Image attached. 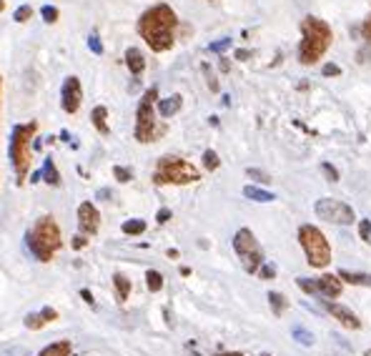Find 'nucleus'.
Segmentation results:
<instances>
[{"label": "nucleus", "instance_id": "ddd939ff", "mask_svg": "<svg viewBox=\"0 0 371 356\" xmlns=\"http://www.w3.org/2000/svg\"><path fill=\"white\" fill-rule=\"evenodd\" d=\"M55 319H58V311L51 308V306H46L40 313H28L25 319H23V324H25L30 331H38V329H43L46 324H51V321H55Z\"/></svg>", "mask_w": 371, "mask_h": 356}, {"label": "nucleus", "instance_id": "e433bc0d", "mask_svg": "<svg viewBox=\"0 0 371 356\" xmlns=\"http://www.w3.org/2000/svg\"><path fill=\"white\" fill-rule=\"evenodd\" d=\"M88 48L96 53V55H101L103 53V43H101V38L93 33V35H88Z\"/></svg>", "mask_w": 371, "mask_h": 356}, {"label": "nucleus", "instance_id": "473e14b6", "mask_svg": "<svg viewBox=\"0 0 371 356\" xmlns=\"http://www.w3.org/2000/svg\"><path fill=\"white\" fill-rule=\"evenodd\" d=\"M228 48H231V38H221V41H216V43L209 46L211 53H223V51H228Z\"/></svg>", "mask_w": 371, "mask_h": 356}, {"label": "nucleus", "instance_id": "ea45409f", "mask_svg": "<svg viewBox=\"0 0 371 356\" xmlns=\"http://www.w3.org/2000/svg\"><path fill=\"white\" fill-rule=\"evenodd\" d=\"M361 35H364V41H366V43H371V15L364 20V25H361Z\"/></svg>", "mask_w": 371, "mask_h": 356}, {"label": "nucleus", "instance_id": "8fccbe9b", "mask_svg": "<svg viewBox=\"0 0 371 356\" xmlns=\"http://www.w3.org/2000/svg\"><path fill=\"white\" fill-rule=\"evenodd\" d=\"M364 356H371V349H369V351H366V354H364Z\"/></svg>", "mask_w": 371, "mask_h": 356}, {"label": "nucleus", "instance_id": "4c0bfd02", "mask_svg": "<svg viewBox=\"0 0 371 356\" xmlns=\"http://www.w3.org/2000/svg\"><path fill=\"white\" fill-rule=\"evenodd\" d=\"M359 236L366 244H371V221H361L359 223Z\"/></svg>", "mask_w": 371, "mask_h": 356}, {"label": "nucleus", "instance_id": "c85d7f7f", "mask_svg": "<svg viewBox=\"0 0 371 356\" xmlns=\"http://www.w3.org/2000/svg\"><path fill=\"white\" fill-rule=\"evenodd\" d=\"M40 15H43L46 23H55V20L60 18V13H58L55 5H43V8H40Z\"/></svg>", "mask_w": 371, "mask_h": 356}, {"label": "nucleus", "instance_id": "3c124183", "mask_svg": "<svg viewBox=\"0 0 371 356\" xmlns=\"http://www.w3.org/2000/svg\"><path fill=\"white\" fill-rule=\"evenodd\" d=\"M264 356H271V354H264Z\"/></svg>", "mask_w": 371, "mask_h": 356}, {"label": "nucleus", "instance_id": "4468645a", "mask_svg": "<svg viewBox=\"0 0 371 356\" xmlns=\"http://www.w3.org/2000/svg\"><path fill=\"white\" fill-rule=\"evenodd\" d=\"M318 296H323V299H334V296H339L341 294V279L339 276H331V273H323V276H318Z\"/></svg>", "mask_w": 371, "mask_h": 356}, {"label": "nucleus", "instance_id": "f3484780", "mask_svg": "<svg viewBox=\"0 0 371 356\" xmlns=\"http://www.w3.org/2000/svg\"><path fill=\"white\" fill-rule=\"evenodd\" d=\"M336 276H339L341 281H346V284H354V286H369V289H371V273H359V271H346V268H341Z\"/></svg>", "mask_w": 371, "mask_h": 356}, {"label": "nucleus", "instance_id": "79ce46f5", "mask_svg": "<svg viewBox=\"0 0 371 356\" xmlns=\"http://www.w3.org/2000/svg\"><path fill=\"white\" fill-rule=\"evenodd\" d=\"M88 246V239H86V236H75V239H73V249L78 251V249H86Z\"/></svg>", "mask_w": 371, "mask_h": 356}, {"label": "nucleus", "instance_id": "6e6552de", "mask_svg": "<svg viewBox=\"0 0 371 356\" xmlns=\"http://www.w3.org/2000/svg\"><path fill=\"white\" fill-rule=\"evenodd\" d=\"M233 251L238 254L246 273H259V268L266 263L264 261V249H261V244L256 241V236L249 228L236 231V236H233Z\"/></svg>", "mask_w": 371, "mask_h": 356}, {"label": "nucleus", "instance_id": "f8f14e48", "mask_svg": "<svg viewBox=\"0 0 371 356\" xmlns=\"http://www.w3.org/2000/svg\"><path fill=\"white\" fill-rule=\"evenodd\" d=\"M323 301V306H326V311L334 316V319H339L346 329H361V321L356 319V313L351 311V308H346V306H341V304H336V301H328V299H321Z\"/></svg>", "mask_w": 371, "mask_h": 356}, {"label": "nucleus", "instance_id": "f257e3e1", "mask_svg": "<svg viewBox=\"0 0 371 356\" xmlns=\"http://www.w3.org/2000/svg\"><path fill=\"white\" fill-rule=\"evenodd\" d=\"M178 25V18L173 13L171 5L166 3H158L153 8H148L141 20H138V33L141 38L151 46V51L156 53H163L173 46V30Z\"/></svg>", "mask_w": 371, "mask_h": 356}, {"label": "nucleus", "instance_id": "9d476101", "mask_svg": "<svg viewBox=\"0 0 371 356\" xmlns=\"http://www.w3.org/2000/svg\"><path fill=\"white\" fill-rule=\"evenodd\" d=\"M83 103V88H80V81L75 75H68L63 81V88H60V105L65 113H75Z\"/></svg>", "mask_w": 371, "mask_h": 356}, {"label": "nucleus", "instance_id": "c03bdc74", "mask_svg": "<svg viewBox=\"0 0 371 356\" xmlns=\"http://www.w3.org/2000/svg\"><path fill=\"white\" fill-rule=\"evenodd\" d=\"M249 58H251V53H249V51H243V48H241V51H236V60H249Z\"/></svg>", "mask_w": 371, "mask_h": 356}, {"label": "nucleus", "instance_id": "5701e85b", "mask_svg": "<svg viewBox=\"0 0 371 356\" xmlns=\"http://www.w3.org/2000/svg\"><path fill=\"white\" fill-rule=\"evenodd\" d=\"M268 304H271V308H273L276 316H283V311H286V306H288V301L283 299V294H276V291L268 294Z\"/></svg>", "mask_w": 371, "mask_h": 356}, {"label": "nucleus", "instance_id": "de8ad7c7", "mask_svg": "<svg viewBox=\"0 0 371 356\" xmlns=\"http://www.w3.org/2000/svg\"><path fill=\"white\" fill-rule=\"evenodd\" d=\"M218 356H243V354H238V351H226V354H218Z\"/></svg>", "mask_w": 371, "mask_h": 356}, {"label": "nucleus", "instance_id": "1a4fd4ad", "mask_svg": "<svg viewBox=\"0 0 371 356\" xmlns=\"http://www.w3.org/2000/svg\"><path fill=\"white\" fill-rule=\"evenodd\" d=\"M316 216L328 221V223H339V226H349L356 221V213L351 206H346L344 201H336V199H318L316 206H314Z\"/></svg>", "mask_w": 371, "mask_h": 356}, {"label": "nucleus", "instance_id": "412c9836", "mask_svg": "<svg viewBox=\"0 0 371 356\" xmlns=\"http://www.w3.org/2000/svg\"><path fill=\"white\" fill-rule=\"evenodd\" d=\"M38 356H70V341H53Z\"/></svg>", "mask_w": 371, "mask_h": 356}, {"label": "nucleus", "instance_id": "393cba45", "mask_svg": "<svg viewBox=\"0 0 371 356\" xmlns=\"http://www.w3.org/2000/svg\"><path fill=\"white\" fill-rule=\"evenodd\" d=\"M146 286H148V291H160L163 289V273L160 271H148L146 273Z\"/></svg>", "mask_w": 371, "mask_h": 356}, {"label": "nucleus", "instance_id": "7ed1b4c3", "mask_svg": "<svg viewBox=\"0 0 371 356\" xmlns=\"http://www.w3.org/2000/svg\"><path fill=\"white\" fill-rule=\"evenodd\" d=\"M25 244L38 261L48 263L53 258V254L60 249V228H58L55 218H51V216L38 218V223L25 233Z\"/></svg>", "mask_w": 371, "mask_h": 356}, {"label": "nucleus", "instance_id": "c756f323", "mask_svg": "<svg viewBox=\"0 0 371 356\" xmlns=\"http://www.w3.org/2000/svg\"><path fill=\"white\" fill-rule=\"evenodd\" d=\"M246 176L259 181V183H271V176L266 171H261V168H246Z\"/></svg>", "mask_w": 371, "mask_h": 356}, {"label": "nucleus", "instance_id": "f03ea898", "mask_svg": "<svg viewBox=\"0 0 371 356\" xmlns=\"http://www.w3.org/2000/svg\"><path fill=\"white\" fill-rule=\"evenodd\" d=\"M331 25L321 18H304L301 20V46H299V60L304 65H314L331 46Z\"/></svg>", "mask_w": 371, "mask_h": 356}, {"label": "nucleus", "instance_id": "72a5a7b5", "mask_svg": "<svg viewBox=\"0 0 371 356\" xmlns=\"http://www.w3.org/2000/svg\"><path fill=\"white\" fill-rule=\"evenodd\" d=\"M113 176H115L120 183H128V181L133 178V173H131L128 168H123V166H115V168H113Z\"/></svg>", "mask_w": 371, "mask_h": 356}, {"label": "nucleus", "instance_id": "49530a36", "mask_svg": "<svg viewBox=\"0 0 371 356\" xmlns=\"http://www.w3.org/2000/svg\"><path fill=\"white\" fill-rule=\"evenodd\" d=\"M108 196H110V191H108V188H103V191H98V199H108Z\"/></svg>", "mask_w": 371, "mask_h": 356}, {"label": "nucleus", "instance_id": "0eeeda50", "mask_svg": "<svg viewBox=\"0 0 371 356\" xmlns=\"http://www.w3.org/2000/svg\"><path fill=\"white\" fill-rule=\"evenodd\" d=\"M156 96H158V88H148L143 96H141V103H138V110H136V141L138 143H153L158 138V133L163 128L156 126V115H153V103H156Z\"/></svg>", "mask_w": 371, "mask_h": 356}, {"label": "nucleus", "instance_id": "2f4dec72", "mask_svg": "<svg viewBox=\"0 0 371 356\" xmlns=\"http://www.w3.org/2000/svg\"><path fill=\"white\" fill-rule=\"evenodd\" d=\"M321 173L326 176V181H331V183H336V181H339V171H336L331 163H321Z\"/></svg>", "mask_w": 371, "mask_h": 356}, {"label": "nucleus", "instance_id": "37998d69", "mask_svg": "<svg viewBox=\"0 0 371 356\" xmlns=\"http://www.w3.org/2000/svg\"><path fill=\"white\" fill-rule=\"evenodd\" d=\"M218 68H221V73H228V70H231V63H228V58H221V60H218Z\"/></svg>", "mask_w": 371, "mask_h": 356}, {"label": "nucleus", "instance_id": "7c9ffc66", "mask_svg": "<svg viewBox=\"0 0 371 356\" xmlns=\"http://www.w3.org/2000/svg\"><path fill=\"white\" fill-rule=\"evenodd\" d=\"M201 70L206 73V83H209V88H211L213 93H218V81H216L213 73H211V65H209V63H203V65H201Z\"/></svg>", "mask_w": 371, "mask_h": 356}, {"label": "nucleus", "instance_id": "c9c22d12", "mask_svg": "<svg viewBox=\"0 0 371 356\" xmlns=\"http://www.w3.org/2000/svg\"><path fill=\"white\" fill-rule=\"evenodd\" d=\"M30 15H33V8H30V5H20V8H18V10L13 13V18H15L18 23H25V20H28Z\"/></svg>", "mask_w": 371, "mask_h": 356}, {"label": "nucleus", "instance_id": "423d86ee", "mask_svg": "<svg viewBox=\"0 0 371 356\" xmlns=\"http://www.w3.org/2000/svg\"><path fill=\"white\" fill-rule=\"evenodd\" d=\"M299 241H301V246H304V251H306V261H309L314 268H323V266L331 263V246H328L326 236H323L316 226L304 223V226L299 228Z\"/></svg>", "mask_w": 371, "mask_h": 356}, {"label": "nucleus", "instance_id": "39448f33", "mask_svg": "<svg viewBox=\"0 0 371 356\" xmlns=\"http://www.w3.org/2000/svg\"><path fill=\"white\" fill-rule=\"evenodd\" d=\"M35 131H38L35 123H23V126H15L10 136V163L15 168L18 183L25 178L30 168V141L35 138Z\"/></svg>", "mask_w": 371, "mask_h": 356}, {"label": "nucleus", "instance_id": "2eb2a0df", "mask_svg": "<svg viewBox=\"0 0 371 356\" xmlns=\"http://www.w3.org/2000/svg\"><path fill=\"white\" fill-rule=\"evenodd\" d=\"M126 65H128V70H131L133 75H141V73L146 70V58H143V53H141L138 48H128V51H126Z\"/></svg>", "mask_w": 371, "mask_h": 356}, {"label": "nucleus", "instance_id": "b1692460", "mask_svg": "<svg viewBox=\"0 0 371 356\" xmlns=\"http://www.w3.org/2000/svg\"><path fill=\"white\" fill-rule=\"evenodd\" d=\"M143 231H146V221H141V218H131L123 223V233L126 236H141Z\"/></svg>", "mask_w": 371, "mask_h": 356}, {"label": "nucleus", "instance_id": "bb28decb", "mask_svg": "<svg viewBox=\"0 0 371 356\" xmlns=\"http://www.w3.org/2000/svg\"><path fill=\"white\" fill-rule=\"evenodd\" d=\"M291 334H294V339H296L301 346H311V344H314V334H311V331H306L304 326H294V329H291Z\"/></svg>", "mask_w": 371, "mask_h": 356}, {"label": "nucleus", "instance_id": "4be33fe9", "mask_svg": "<svg viewBox=\"0 0 371 356\" xmlns=\"http://www.w3.org/2000/svg\"><path fill=\"white\" fill-rule=\"evenodd\" d=\"M113 286H115V294H118V301L123 304L128 299V294H131V281L126 279L123 273H115L113 276Z\"/></svg>", "mask_w": 371, "mask_h": 356}, {"label": "nucleus", "instance_id": "dca6fc26", "mask_svg": "<svg viewBox=\"0 0 371 356\" xmlns=\"http://www.w3.org/2000/svg\"><path fill=\"white\" fill-rule=\"evenodd\" d=\"M181 105H183V98L176 93V96L163 98V101L158 103V113H160V118H171V115H176V113L181 110Z\"/></svg>", "mask_w": 371, "mask_h": 356}, {"label": "nucleus", "instance_id": "a19ab883", "mask_svg": "<svg viewBox=\"0 0 371 356\" xmlns=\"http://www.w3.org/2000/svg\"><path fill=\"white\" fill-rule=\"evenodd\" d=\"M156 221H158V223H166V221H171V208H160V211L156 213Z\"/></svg>", "mask_w": 371, "mask_h": 356}, {"label": "nucleus", "instance_id": "58836bf2", "mask_svg": "<svg viewBox=\"0 0 371 356\" xmlns=\"http://www.w3.org/2000/svg\"><path fill=\"white\" fill-rule=\"evenodd\" d=\"M321 73H323L326 78H331V75H341V68H339L336 63H326V65L321 68Z\"/></svg>", "mask_w": 371, "mask_h": 356}, {"label": "nucleus", "instance_id": "a878e982", "mask_svg": "<svg viewBox=\"0 0 371 356\" xmlns=\"http://www.w3.org/2000/svg\"><path fill=\"white\" fill-rule=\"evenodd\" d=\"M296 284H299L301 291H306V294H311V296H318V281H316V279H309V276H299Z\"/></svg>", "mask_w": 371, "mask_h": 356}, {"label": "nucleus", "instance_id": "a211bd4d", "mask_svg": "<svg viewBox=\"0 0 371 356\" xmlns=\"http://www.w3.org/2000/svg\"><path fill=\"white\" fill-rule=\"evenodd\" d=\"M38 173H40V178H43L48 186H60V173H58V168H55V163H53V158H46L43 168H40Z\"/></svg>", "mask_w": 371, "mask_h": 356}, {"label": "nucleus", "instance_id": "6ab92c4d", "mask_svg": "<svg viewBox=\"0 0 371 356\" xmlns=\"http://www.w3.org/2000/svg\"><path fill=\"white\" fill-rule=\"evenodd\" d=\"M108 110H106V105H96L93 108V113H91V121H93V126L98 128V133H103V136H108L110 133V128H108Z\"/></svg>", "mask_w": 371, "mask_h": 356}, {"label": "nucleus", "instance_id": "f704fd0d", "mask_svg": "<svg viewBox=\"0 0 371 356\" xmlns=\"http://www.w3.org/2000/svg\"><path fill=\"white\" fill-rule=\"evenodd\" d=\"M259 276H261L264 281H271L273 276H276V266H273V263H264V266L259 268Z\"/></svg>", "mask_w": 371, "mask_h": 356}, {"label": "nucleus", "instance_id": "a18cd8bd", "mask_svg": "<svg viewBox=\"0 0 371 356\" xmlns=\"http://www.w3.org/2000/svg\"><path fill=\"white\" fill-rule=\"evenodd\" d=\"M80 296H83V301H86V304H91V306H93V294H91L88 289H83V291H80Z\"/></svg>", "mask_w": 371, "mask_h": 356}, {"label": "nucleus", "instance_id": "aec40b11", "mask_svg": "<svg viewBox=\"0 0 371 356\" xmlns=\"http://www.w3.org/2000/svg\"><path fill=\"white\" fill-rule=\"evenodd\" d=\"M243 196H246V199H251V201H256V203H268V201L276 199L273 193H268V191H264V188H259V186H246V188H243Z\"/></svg>", "mask_w": 371, "mask_h": 356}, {"label": "nucleus", "instance_id": "09e8293b", "mask_svg": "<svg viewBox=\"0 0 371 356\" xmlns=\"http://www.w3.org/2000/svg\"><path fill=\"white\" fill-rule=\"evenodd\" d=\"M5 8V0H0V10H3Z\"/></svg>", "mask_w": 371, "mask_h": 356}, {"label": "nucleus", "instance_id": "9b49d317", "mask_svg": "<svg viewBox=\"0 0 371 356\" xmlns=\"http://www.w3.org/2000/svg\"><path fill=\"white\" fill-rule=\"evenodd\" d=\"M78 228H80V233H86V236H96L98 228H101V213H98V208L91 201L78 206Z\"/></svg>", "mask_w": 371, "mask_h": 356}, {"label": "nucleus", "instance_id": "20e7f679", "mask_svg": "<svg viewBox=\"0 0 371 356\" xmlns=\"http://www.w3.org/2000/svg\"><path fill=\"white\" fill-rule=\"evenodd\" d=\"M201 178L198 168L191 166L188 161L178 155H163L158 166H156V173H153V183L156 186H166V183H176V186H186V183H196Z\"/></svg>", "mask_w": 371, "mask_h": 356}, {"label": "nucleus", "instance_id": "cd10ccee", "mask_svg": "<svg viewBox=\"0 0 371 356\" xmlns=\"http://www.w3.org/2000/svg\"><path fill=\"white\" fill-rule=\"evenodd\" d=\"M203 166H206V171H216L218 166H221V158H218V153L216 151H206L203 153Z\"/></svg>", "mask_w": 371, "mask_h": 356}]
</instances>
